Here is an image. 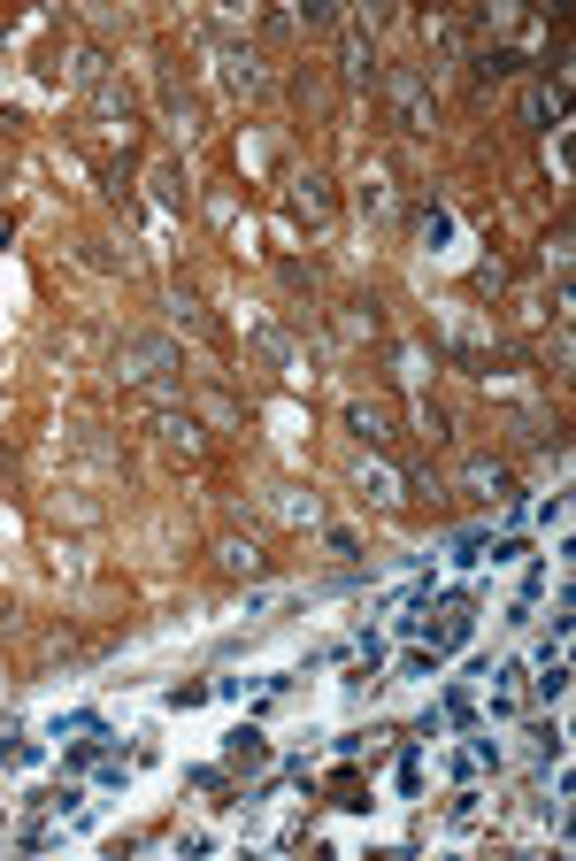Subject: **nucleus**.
Returning a JSON list of instances; mask_svg holds the SVG:
<instances>
[{
  "instance_id": "f03ea898",
  "label": "nucleus",
  "mask_w": 576,
  "mask_h": 861,
  "mask_svg": "<svg viewBox=\"0 0 576 861\" xmlns=\"http://www.w3.org/2000/svg\"><path fill=\"white\" fill-rule=\"evenodd\" d=\"M385 101H392V124H400V132H416V139L438 132V93L423 85V70H392V77H385Z\"/></svg>"
},
{
  "instance_id": "aec40b11",
  "label": "nucleus",
  "mask_w": 576,
  "mask_h": 861,
  "mask_svg": "<svg viewBox=\"0 0 576 861\" xmlns=\"http://www.w3.org/2000/svg\"><path fill=\"white\" fill-rule=\"evenodd\" d=\"M423 239H431V246L453 239V216H446V208H423Z\"/></svg>"
},
{
  "instance_id": "9b49d317",
  "label": "nucleus",
  "mask_w": 576,
  "mask_h": 861,
  "mask_svg": "<svg viewBox=\"0 0 576 861\" xmlns=\"http://www.w3.org/2000/svg\"><path fill=\"white\" fill-rule=\"evenodd\" d=\"M338 70H346V85H369V77H377V46L362 39V23H346V46H338Z\"/></svg>"
},
{
  "instance_id": "5701e85b",
  "label": "nucleus",
  "mask_w": 576,
  "mask_h": 861,
  "mask_svg": "<svg viewBox=\"0 0 576 861\" xmlns=\"http://www.w3.org/2000/svg\"><path fill=\"white\" fill-rule=\"evenodd\" d=\"M538 692H546V700H562V692H569V670H562V654H554V670L538 678Z\"/></svg>"
},
{
  "instance_id": "6ab92c4d",
  "label": "nucleus",
  "mask_w": 576,
  "mask_h": 861,
  "mask_svg": "<svg viewBox=\"0 0 576 861\" xmlns=\"http://www.w3.org/2000/svg\"><path fill=\"white\" fill-rule=\"evenodd\" d=\"M362 208H369V216H392V185L369 177V185H362Z\"/></svg>"
},
{
  "instance_id": "f3484780",
  "label": "nucleus",
  "mask_w": 576,
  "mask_h": 861,
  "mask_svg": "<svg viewBox=\"0 0 576 861\" xmlns=\"http://www.w3.org/2000/svg\"><path fill=\"white\" fill-rule=\"evenodd\" d=\"M416 423H423V439H453V416H446V408H438V400H423V408H416Z\"/></svg>"
},
{
  "instance_id": "f8f14e48",
  "label": "nucleus",
  "mask_w": 576,
  "mask_h": 861,
  "mask_svg": "<svg viewBox=\"0 0 576 861\" xmlns=\"http://www.w3.org/2000/svg\"><path fill=\"white\" fill-rule=\"evenodd\" d=\"M216 561H223L231 577H262V546H254V538H216Z\"/></svg>"
},
{
  "instance_id": "2eb2a0df",
  "label": "nucleus",
  "mask_w": 576,
  "mask_h": 861,
  "mask_svg": "<svg viewBox=\"0 0 576 861\" xmlns=\"http://www.w3.org/2000/svg\"><path fill=\"white\" fill-rule=\"evenodd\" d=\"M254 346H262V354H270V361H277L285 377H300V346H292L285 332H277V324H262V332H254Z\"/></svg>"
},
{
  "instance_id": "dca6fc26",
  "label": "nucleus",
  "mask_w": 576,
  "mask_h": 861,
  "mask_svg": "<svg viewBox=\"0 0 576 861\" xmlns=\"http://www.w3.org/2000/svg\"><path fill=\"white\" fill-rule=\"evenodd\" d=\"M362 493H369V501H385V508H392V501H400V477H392V470H385V462H362Z\"/></svg>"
},
{
  "instance_id": "f257e3e1",
  "label": "nucleus",
  "mask_w": 576,
  "mask_h": 861,
  "mask_svg": "<svg viewBox=\"0 0 576 861\" xmlns=\"http://www.w3.org/2000/svg\"><path fill=\"white\" fill-rule=\"evenodd\" d=\"M116 369H124L132 385H177L185 354H177V339H161V332H132V339L116 346Z\"/></svg>"
},
{
  "instance_id": "0eeeda50",
  "label": "nucleus",
  "mask_w": 576,
  "mask_h": 861,
  "mask_svg": "<svg viewBox=\"0 0 576 861\" xmlns=\"http://www.w3.org/2000/svg\"><path fill=\"white\" fill-rule=\"evenodd\" d=\"M331 324H338V339H346V346L385 339V308H377L369 293H362V301H338V316H331Z\"/></svg>"
},
{
  "instance_id": "6e6552de",
  "label": "nucleus",
  "mask_w": 576,
  "mask_h": 861,
  "mask_svg": "<svg viewBox=\"0 0 576 861\" xmlns=\"http://www.w3.org/2000/svg\"><path fill=\"white\" fill-rule=\"evenodd\" d=\"M562 108H569V70H554V85H531V101H523L531 132H554V124H562Z\"/></svg>"
},
{
  "instance_id": "20e7f679",
  "label": "nucleus",
  "mask_w": 576,
  "mask_h": 861,
  "mask_svg": "<svg viewBox=\"0 0 576 861\" xmlns=\"http://www.w3.org/2000/svg\"><path fill=\"white\" fill-rule=\"evenodd\" d=\"M161 308H169V324H177V332H192V339L223 346V324H216V316L200 308V293H185V285H169V301H161Z\"/></svg>"
},
{
  "instance_id": "4be33fe9",
  "label": "nucleus",
  "mask_w": 576,
  "mask_h": 861,
  "mask_svg": "<svg viewBox=\"0 0 576 861\" xmlns=\"http://www.w3.org/2000/svg\"><path fill=\"white\" fill-rule=\"evenodd\" d=\"M208 416H216V423L231 431V423H239V400H231V392H208Z\"/></svg>"
},
{
  "instance_id": "39448f33",
  "label": "nucleus",
  "mask_w": 576,
  "mask_h": 861,
  "mask_svg": "<svg viewBox=\"0 0 576 861\" xmlns=\"http://www.w3.org/2000/svg\"><path fill=\"white\" fill-rule=\"evenodd\" d=\"M216 70H223V85L231 93H262V62H254V46H231V39H216Z\"/></svg>"
},
{
  "instance_id": "412c9836",
  "label": "nucleus",
  "mask_w": 576,
  "mask_h": 861,
  "mask_svg": "<svg viewBox=\"0 0 576 861\" xmlns=\"http://www.w3.org/2000/svg\"><path fill=\"white\" fill-rule=\"evenodd\" d=\"M15 762H39V746L31 738H0V769H15Z\"/></svg>"
},
{
  "instance_id": "a211bd4d",
  "label": "nucleus",
  "mask_w": 576,
  "mask_h": 861,
  "mask_svg": "<svg viewBox=\"0 0 576 861\" xmlns=\"http://www.w3.org/2000/svg\"><path fill=\"white\" fill-rule=\"evenodd\" d=\"M161 101H169V124H177V132H185V139H192V132H200V108H192V101H185V93H177V85H169V93H161Z\"/></svg>"
},
{
  "instance_id": "9d476101",
  "label": "nucleus",
  "mask_w": 576,
  "mask_h": 861,
  "mask_svg": "<svg viewBox=\"0 0 576 861\" xmlns=\"http://www.w3.org/2000/svg\"><path fill=\"white\" fill-rule=\"evenodd\" d=\"M93 108H101V124H108V132H124V139L139 132V101H132V85H116V77H108V85L93 93Z\"/></svg>"
},
{
  "instance_id": "7ed1b4c3",
  "label": "nucleus",
  "mask_w": 576,
  "mask_h": 861,
  "mask_svg": "<svg viewBox=\"0 0 576 861\" xmlns=\"http://www.w3.org/2000/svg\"><path fill=\"white\" fill-rule=\"evenodd\" d=\"M285 208H292V223L323 231V223L338 216V192H331V177H323V170H292L285 177Z\"/></svg>"
},
{
  "instance_id": "4468645a",
  "label": "nucleus",
  "mask_w": 576,
  "mask_h": 861,
  "mask_svg": "<svg viewBox=\"0 0 576 861\" xmlns=\"http://www.w3.org/2000/svg\"><path fill=\"white\" fill-rule=\"evenodd\" d=\"M231 762H239V769H262V762H270V738H262L254 723H239V731H231Z\"/></svg>"
},
{
  "instance_id": "1a4fd4ad",
  "label": "nucleus",
  "mask_w": 576,
  "mask_h": 861,
  "mask_svg": "<svg viewBox=\"0 0 576 861\" xmlns=\"http://www.w3.org/2000/svg\"><path fill=\"white\" fill-rule=\"evenodd\" d=\"M461 493L469 501H515V477H507V462H461Z\"/></svg>"
},
{
  "instance_id": "ddd939ff",
  "label": "nucleus",
  "mask_w": 576,
  "mask_h": 861,
  "mask_svg": "<svg viewBox=\"0 0 576 861\" xmlns=\"http://www.w3.org/2000/svg\"><path fill=\"white\" fill-rule=\"evenodd\" d=\"M300 108H315V116H331V108H338V93H331V77H323L315 62L300 70Z\"/></svg>"
},
{
  "instance_id": "423d86ee",
  "label": "nucleus",
  "mask_w": 576,
  "mask_h": 861,
  "mask_svg": "<svg viewBox=\"0 0 576 861\" xmlns=\"http://www.w3.org/2000/svg\"><path fill=\"white\" fill-rule=\"evenodd\" d=\"M346 431H354L369 454H385V447H392V408H385V400H354V408H346Z\"/></svg>"
}]
</instances>
